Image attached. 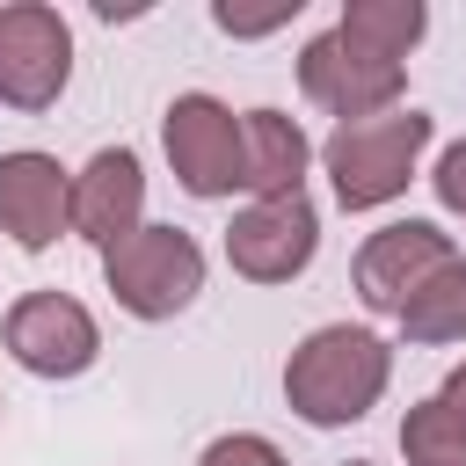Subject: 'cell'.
<instances>
[{
	"label": "cell",
	"instance_id": "2",
	"mask_svg": "<svg viewBox=\"0 0 466 466\" xmlns=\"http://www.w3.org/2000/svg\"><path fill=\"white\" fill-rule=\"evenodd\" d=\"M430 131H437L430 109H386V116H364V124H335L328 146H320V167L335 182V204L342 211L393 204L415 182V160H422Z\"/></svg>",
	"mask_w": 466,
	"mask_h": 466
},
{
	"label": "cell",
	"instance_id": "18",
	"mask_svg": "<svg viewBox=\"0 0 466 466\" xmlns=\"http://www.w3.org/2000/svg\"><path fill=\"white\" fill-rule=\"evenodd\" d=\"M430 189H437V204H444V211H459V218H466V138H459V146H444V160H437Z\"/></svg>",
	"mask_w": 466,
	"mask_h": 466
},
{
	"label": "cell",
	"instance_id": "5",
	"mask_svg": "<svg viewBox=\"0 0 466 466\" xmlns=\"http://www.w3.org/2000/svg\"><path fill=\"white\" fill-rule=\"evenodd\" d=\"M299 87H306V102L328 109L335 124H364V116H386V109L400 102L408 66L364 51V44L342 36V29H320V36L299 51Z\"/></svg>",
	"mask_w": 466,
	"mask_h": 466
},
{
	"label": "cell",
	"instance_id": "13",
	"mask_svg": "<svg viewBox=\"0 0 466 466\" xmlns=\"http://www.w3.org/2000/svg\"><path fill=\"white\" fill-rule=\"evenodd\" d=\"M335 29L357 36V44L379 51V58H408V51L422 44V29H430V7H422V0H342Z\"/></svg>",
	"mask_w": 466,
	"mask_h": 466
},
{
	"label": "cell",
	"instance_id": "21",
	"mask_svg": "<svg viewBox=\"0 0 466 466\" xmlns=\"http://www.w3.org/2000/svg\"><path fill=\"white\" fill-rule=\"evenodd\" d=\"M0 408H7V400H0Z\"/></svg>",
	"mask_w": 466,
	"mask_h": 466
},
{
	"label": "cell",
	"instance_id": "7",
	"mask_svg": "<svg viewBox=\"0 0 466 466\" xmlns=\"http://www.w3.org/2000/svg\"><path fill=\"white\" fill-rule=\"evenodd\" d=\"M7 357L36 379H80L95 357H102V328L95 313L73 299V291H22L7 306V328H0Z\"/></svg>",
	"mask_w": 466,
	"mask_h": 466
},
{
	"label": "cell",
	"instance_id": "20",
	"mask_svg": "<svg viewBox=\"0 0 466 466\" xmlns=\"http://www.w3.org/2000/svg\"><path fill=\"white\" fill-rule=\"evenodd\" d=\"M342 466H371V459H342Z\"/></svg>",
	"mask_w": 466,
	"mask_h": 466
},
{
	"label": "cell",
	"instance_id": "11",
	"mask_svg": "<svg viewBox=\"0 0 466 466\" xmlns=\"http://www.w3.org/2000/svg\"><path fill=\"white\" fill-rule=\"evenodd\" d=\"M138 226H146V167H138L131 146H102V153L73 175V233L109 255V248L131 240Z\"/></svg>",
	"mask_w": 466,
	"mask_h": 466
},
{
	"label": "cell",
	"instance_id": "17",
	"mask_svg": "<svg viewBox=\"0 0 466 466\" xmlns=\"http://www.w3.org/2000/svg\"><path fill=\"white\" fill-rule=\"evenodd\" d=\"M291 15H299V0H277V7H269V15H240V7H226V0H218V7H211V22H218V29H226V36H269V29H284V22H291Z\"/></svg>",
	"mask_w": 466,
	"mask_h": 466
},
{
	"label": "cell",
	"instance_id": "4",
	"mask_svg": "<svg viewBox=\"0 0 466 466\" xmlns=\"http://www.w3.org/2000/svg\"><path fill=\"white\" fill-rule=\"evenodd\" d=\"M160 146H167V167L189 197L211 204V197L248 189V138L218 95H175L160 116Z\"/></svg>",
	"mask_w": 466,
	"mask_h": 466
},
{
	"label": "cell",
	"instance_id": "9",
	"mask_svg": "<svg viewBox=\"0 0 466 466\" xmlns=\"http://www.w3.org/2000/svg\"><path fill=\"white\" fill-rule=\"evenodd\" d=\"M451 262V233L430 218H393L357 248V299L371 313H400L437 269Z\"/></svg>",
	"mask_w": 466,
	"mask_h": 466
},
{
	"label": "cell",
	"instance_id": "12",
	"mask_svg": "<svg viewBox=\"0 0 466 466\" xmlns=\"http://www.w3.org/2000/svg\"><path fill=\"white\" fill-rule=\"evenodd\" d=\"M240 138H248V189H255V204L306 189L313 138L299 131V116H284V109H248V116H240Z\"/></svg>",
	"mask_w": 466,
	"mask_h": 466
},
{
	"label": "cell",
	"instance_id": "10",
	"mask_svg": "<svg viewBox=\"0 0 466 466\" xmlns=\"http://www.w3.org/2000/svg\"><path fill=\"white\" fill-rule=\"evenodd\" d=\"M0 233L29 255H44L58 233H73V175L22 146V153H0Z\"/></svg>",
	"mask_w": 466,
	"mask_h": 466
},
{
	"label": "cell",
	"instance_id": "14",
	"mask_svg": "<svg viewBox=\"0 0 466 466\" xmlns=\"http://www.w3.org/2000/svg\"><path fill=\"white\" fill-rule=\"evenodd\" d=\"M393 320L408 342H466V255H451Z\"/></svg>",
	"mask_w": 466,
	"mask_h": 466
},
{
	"label": "cell",
	"instance_id": "1",
	"mask_svg": "<svg viewBox=\"0 0 466 466\" xmlns=\"http://www.w3.org/2000/svg\"><path fill=\"white\" fill-rule=\"evenodd\" d=\"M386 379H393V350H386L371 328L328 320V328H313V335L291 350V364H284V400H291V415L313 422V430H350V422H364V415L379 408Z\"/></svg>",
	"mask_w": 466,
	"mask_h": 466
},
{
	"label": "cell",
	"instance_id": "15",
	"mask_svg": "<svg viewBox=\"0 0 466 466\" xmlns=\"http://www.w3.org/2000/svg\"><path fill=\"white\" fill-rule=\"evenodd\" d=\"M400 459L408 466H466V422L430 393L400 415Z\"/></svg>",
	"mask_w": 466,
	"mask_h": 466
},
{
	"label": "cell",
	"instance_id": "3",
	"mask_svg": "<svg viewBox=\"0 0 466 466\" xmlns=\"http://www.w3.org/2000/svg\"><path fill=\"white\" fill-rule=\"evenodd\" d=\"M102 284L131 320H175L204 291V248L182 226H138L102 255Z\"/></svg>",
	"mask_w": 466,
	"mask_h": 466
},
{
	"label": "cell",
	"instance_id": "8",
	"mask_svg": "<svg viewBox=\"0 0 466 466\" xmlns=\"http://www.w3.org/2000/svg\"><path fill=\"white\" fill-rule=\"evenodd\" d=\"M313 248H320V211H313L306 189L299 197H262V204H248L226 226V262L248 284H291V277H306Z\"/></svg>",
	"mask_w": 466,
	"mask_h": 466
},
{
	"label": "cell",
	"instance_id": "19",
	"mask_svg": "<svg viewBox=\"0 0 466 466\" xmlns=\"http://www.w3.org/2000/svg\"><path fill=\"white\" fill-rule=\"evenodd\" d=\"M437 400H444V408H451V415L466 422V357H459V364L444 371V386H437Z\"/></svg>",
	"mask_w": 466,
	"mask_h": 466
},
{
	"label": "cell",
	"instance_id": "6",
	"mask_svg": "<svg viewBox=\"0 0 466 466\" xmlns=\"http://www.w3.org/2000/svg\"><path fill=\"white\" fill-rule=\"evenodd\" d=\"M73 80V29L44 0H7L0 7V102L36 116L66 95Z\"/></svg>",
	"mask_w": 466,
	"mask_h": 466
},
{
	"label": "cell",
	"instance_id": "16",
	"mask_svg": "<svg viewBox=\"0 0 466 466\" xmlns=\"http://www.w3.org/2000/svg\"><path fill=\"white\" fill-rule=\"evenodd\" d=\"M197 466H284V451L262 437V430H226V437H211L204 444V459Z\"/></svg>",
	"mask_w": 466,
	"mask_h": 466
}]
</instances>
